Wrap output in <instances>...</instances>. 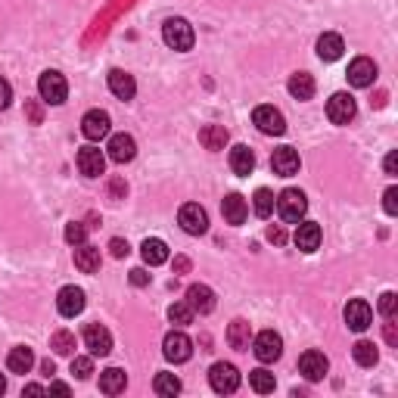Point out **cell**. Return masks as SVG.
Here are the masks:
<instances>
[{"mask_svg":"<svg viewBox=\"0 0 398 398\" xmlns=\"http://www.w3.org/2000/svg\"><path fill=\"white\" fill-rule=\"evenodd\" d=\"M75 268L84 271V274H97L100 271V249L90 246V243L75 246Z\"/></svg>","mask_w":398,"mask_h":398,"instance_id":"cb8c5ba5","label":"cell"},{"mask_svg":"<svg viewBox=\"0 0 398 398\" xmlns=\"http://www.w3.org/2000/svg\"><path fill=\"white\" fill-rule=\"evenodd\" d=\"M286 88H290V94L295 100H311V97H315V78H311L308 72H295Z\"/></svg>","mask_w":398,"mask_h":398,"instance_id":"4dcf8cb0","label":"cell"},{"mask_svg":"<svg viewBox=\"0 0 398 398\" xmlns=\"http://www.w3.org/2000/svg\"><path fill=\"white\" fill-rule=\"evenodd\" d=\"M383 209L386 215H398V187H389L383 193Z\"/></svg>","mask_w":398,"mask_h":398,"instance_id":"60d3db41","label":"cell"},{"mask_svg":"<svg viewBox=\"0 0 398 398\" xmlns=\"http://www.w3.org/2000/svg\"><path fill=\"white\" fill-rule=\"evenodd\" d=\"M227 342H231V349L236 352H246L249 349V342H252V330L249 324L243 318H236L231 327H227Z\"/></svg>","mask_w":398,"mask_h":398,"instance_id":"83f0119b","label":"cell"},{"mask_svg":"<svg viewBox=\"0 0 398 398\" xmlns=\"http://www.w3.org/2000/svg\"><path fill=\"white\" fill-rule=\"evenodd\" d=\"M38 90H41V100L50 106H63L66 97H69V84L59 72H44L38 81Z\"/></svg>","mask_w":398,"mask_h":398,"instance_id":"277c9868","label":"cell"},{"mask_svg":"<svg viewBox=\"0 0 398 398\" xmlns=\"http://www.w3.org/2000/svg\"><path fill=\"white\" fill-rule=\"evenodd\" d=\"M221 215H224L227 224H243V221H246V215H249L246 199H243L240 193H231V197H224V202H221Z\"/></svg>","mask_w":398,"mask_h":398,"instance_id":"7402d4cb","label":"cell"},{"mask_svg":"<svg viewBox=\"0 0 398 398\" xmlns=\"http://www.w3.org/2000/svg\"><path fill=\"white\" fill-rule=\"evenodd\" d=\"M25 109H28L31 125H41V122H44V112H41V106L35 103V100H28V103H25Z\"/></svg>","mask_w":398,"mask_h":398,"instance_id":"bcb514c9","label":"cell"},{"mask_svg":"<svg viewBox=\"0 0 398 398\" xmlns=\"http://www.w3.org/2000/svg\"><path fill=\"white\" fill-rule=\"evenodd\" d=\"M41 374H44V377H53V374H56V364L50 361V358H47V361H41Z\"/></svg>","mask_w":398,"mask_h":398,"instance_id":"816d5d0a","label":"cell"},{"mask_svg":"<svg viewBox=\"0 0 398 398\" xmlns=\"http://www.w3.org/2000/svg\"><path fill=\"white\" fill-rule=\"evenodd\" d=\"M252 209H256L258 218H268L271 211H274V193H271L268 187H258L256 197H252Z\"/></svg>","mask_w":398,"mask_h":398,"instance_id":"836d02e7","label":"cell"},{"mask_svg":"<svg viewBox=\"0 0 398 398\" xmlns=\"http://www.w3.org/2000/svg\"><path fill=\"white\" fill-rule=\"evenodd\" d=\"M125 386H128V374H125L122 367H106L103 374H100V392L118 395V392H125Z\"/></svg>","mask_w":398,"mask_h":398,"instance_id":"d4e9b609","label":"cell"},{"mask_svg":"<svg viewBox=\"0 0 398 398\" xmlns=\"http://www.w3.org/2000/svg\"><path fill=\"white\" fill-rule=\"evenodd\" d=\"M50 349L56 355H75V336L69 330H56V333L50 336Z\"/></svg>","mask_w":398,"mask_h":398,"instance_id":"d590c367","label":"cell"},{"mask_svg":"<svg viewBox=\"0 0 398 398\" xmlns=\"http://www.w3.org/2000/svg\"><path fill=\"white\" fill-rule=\"evenodd\" d=\"M355 112H358V106H355V97L345 94V90H340V94H333L327 100V118L333 125H349Z\"/></svg>","mask_w":398,"mask_h":398,"instance_id":"52a82bcc","label":"cell"},{"mask_svg":"<svg viewBox=\"0 0 398 398\" xmlns=\"http://www.w3.org/2000/svg\"><path fill=\"white\" fill-rule=\"evenodd\" d=\"M386 174H398V152H389L386 156Z\"/></svg>","mask_w":398,"mask_h":398,"instance_id":"f907efd6","label":"cell"},{"mask_svg":"<svg viewBox=\"0 0 398 398\" xmlns=\"http://www.w3.org/2000/svg\"><path fill=\"white\" fill-rule=\"evenodd\" d=\"M383 336H386V342H389V345H398V324H395V318H386Z\"/></svg>","mask_w":398,"mask_h":398,"instance_id":"ee69618b","label":"cell"},{"mask_svg":"<svg viewBox=\"0 0 398 398\" xmlns=\"http://www.w3.org/2000/svg\"><path fill=\"white\" fill-rule=\"evenodd\" d=\"M6 367L13 370V374H28L31 367H35V352L28 349V345H16L6 355Z\"/></svg>","mask_w":398,"mask_h":398,"instance_id":"484cf974","label":"cell"},{"mask_svg":"<svg viewBox=\"0 0 398 398\" xmlns=\"http://www.w3.org/2000/svg\"><path fill=\"white\" fill-rule=\"evenodd\" d=\"M190 271V258L187 256H177L174 258V274H187Z\"/></svg>","mask_w":398,"mask_h":398,"instance_id":"681fc988","label":"cell"},{"mask_svg":"<svg viewBox=\"0 0 398 398\" xmlns=\"http://www.w3.org/2000/svg\"><path fill=\"white\" fill-rule=\"evenodd\" d=\"M152 389H156V395H177L181 392V379H177L174 374H156Z\"/></svg>","mask_w":398,"mask_h":398,"instance_id":"8d00e7d4","label":"cell"},{"mask_svg":"<svg viewBox=\"0 0 398 398\" xmlns=\"http://www.w3.org/2000/svg\"><path fill=\"white\" fill-rule=\"evenodd\" d=\"M140 256H143V261H147L150 268L165 265V261H168L165 240H159V236H147V240H143V246H140Z\"/></svg>","mask_w":398,"mask_h":398,"instance_id":"603a6c76","label":"cell"},{"mask_svg":"<svg viewBox=\"0 0 398 398\" xmlns=\"http://www.w3.org/2000/svg\"><path fill=\"white\" fill-rule=\"evenodd\" d=\"M327 370H330V361H327V355L318 352V349H308L299 358V374L308 379V383H318V379H324Z\"/></svg>","mask_w":398,"mask_h":398,"instance_id":"30bf717a","label":"cell"},{"mask_svg":"<svg viewBox=\"0 0 398 398\" xmlns=\"http://www.w3.org/2000/svg\"><path fill=\"white\" fill-rule=\"evenodd\" d=\"M252 352H256V358L261 364H271L283 355V340L274 333V330H265V333H258L256 340H252Z\"/></svg>","mask_w":398,"mask_h":398,"instance_id":"ba28073f","label":"cell"},{"mask_svg":"<svg viewBox=\"0 0 398 398\" xmlns=\"http://www.w3.org/2000/svg\"><path fill=\"white\" fill-rule=\"evenodd\" d=\"M199 143L206 150H224L227 128H224V125H202V128H199Z\"/></svg>","mask_w":398,"mask_h":398,"instance_id":"f546056e","label":"cell"},{"mask_svg":"<svg viewBox=\"0 0 398 398\" xmlns=\"http://www.w3.org/2000/svg\"><path fill=\"white\" fill-rule=\"evenodd\" d=\"M231 168H234V174H240V177L252 174V168H256V156H252V150L243 147V143H236V147L231 150Z\"/></svg>","mask_w":398,"mask_h":398,"instance_id":"f1b7e54d","label":"cell"},{"mask_svg":"<svg viewBox=\"0 0 398 398\" xmlns=\"http://www.w3.org/2000/svg\"><path fill=\"white\" fill-rule=\"evenodd\" d=\"M177 224H181L187 234L199 236V234L209 231V215H206V209H202L199 202H184L181 211H177Z\"/></svg>","mask_w":398,"mask_h":398,"instance_id":"5b68a950","label":"cell"},{"mask_svg":"<svg viewBox=\"0 0 398 398\" xmlns=\"http://www.w3.org/2000/svg\"><path fill=\"white\" fill-rule=\"evenodd\" d=\"M187 305L193 311H199V315H211L215 311V293H211V286L193 283L187 290Z\"/></svg>","mask_w":398,"mask_h":398,"instance_id":"d6986e66","label":"cell"},{"mask_svg":"<svg viewBox=\"0 0 398 398\" xmlns=\"http://www.w3.org/2000/svg\"><path fill=\"white\" fill-rule=\"evenodd\" d=\"M84 345H88L90 355L103 358V355L112 352V333H109L103 324H88L84 327Z\"/></svg>","mask_w":398,"mask_h":398,"instance_id":"7c38bea8","label":"cell"},{"mask_svg":"<svg viewBox=\"0 0 398 398\" xmlns=\"http://www.w3.org/2000/svg\"><path fill=\"white\" fill-rule=\"evenodd\" d=\"M109 252H112V258H125L131 252V246H128V240L115 236V240H109Z\"/></svg>","mask_w":398,"mask_h":398,"instance_id":"b9f144b4","label":"cell"},{"mask_svg":"<svg viewBox=\"0 0 398 398\" xmlns=\"http://www.w3.org/2000/svg\"><path fill=\"white\" fill-rule=\"evenodd\" d=\"M72 374L78 379H88L90 374H94V361L90 358H72Z\"/></svg>","mask_w":398,"mask_h":398,"instance_id":"ab89813d","label":"cell"},{"mask_svg":"<svg viewBox=\"0 0 398 398\" xmlns=\"http://www.w3.org/2000/svg\"><path fill=\"white\" fill-rule=\"evenodd\" d=\"M106 152H109V159H112L115 165H125V162H131V159L137 156V143H134L131 134H112Z\"/></svg>","mask_w":398,"mask_h":398,"instance_id":"2e32d148","label":"cell"},{"mask_svg":"<svg viewBox=\"0 0 398 398\" xmlns=\"http://www.w3.org/2000/svg\"><path fill=\"white\" fill-rule=\"evenodd\" d=\"M268 240L274 243V246H281V243H286V234H283V227H268Z\"/></svg>","mask_w":398,"mask_h":398,"instance_id":"7dc6e473","label":"cell"},{"mask_svg":"<svg viewBox=\"0 0 398 398\" xmlns=\"http://www.w3.org/2000/svg\"><path fill=\"white\" fill-rule=\"evenodd\" d=\"M162 41L172 50H177V53H184V50L193 47L197 35H193V25L187 19H181V16H172V19H165V25H162Z\"/></svg>","mask_w":398,"mask_h":398,"instance_id":"6da1fadb","label":"cell"},{"mask_svg":"<svg viewBox=\"0 0 398 398\" xmlns=\"http://www.w3.org/2000/svg\"><path fill=\"white\" fill-rule=\"evenodd\" d=\"M299 152H295L293 147H277L274 152H271V168H274V174L281 177H293L295 172H299Z\"/></svg>","mask_w":398,"mask_h":398,"instance_id":"e0dca14e","label":"cell"},{"mask_svg":"<svg viewBox=\"0 0 398 398\" xmlns=\"http://www.w3.org/2000/svg\"><path fill=\"white\" fill-rule=\"evenodd\" d=\"M345 324H349V330H355V333H364V330L374 324V308L364 299H352L345 305Z\"/></svg>","mask_w":398,"mask_h":398,"instance_id":"4fadbf2b","label":"cell"},{"mask_svg":"<svg viewBox=\"0 0 398 398\" xmlns=\"http://www.w3.org/2000/svg\"><path fill=\"white\" fill-rule=\"evenodd\" d=\"M342 50H345V44L336 31H327V35L318 38V56L327 59V63H336V59L342 56Z\"/></svg>","mask_w":398,"mask_h":398,"instance_id":"4316f807","label":"cell"},{"mask_svg":"<svg viewBox=\"0 0 398 398\" xmlns=\"http://www.w3.org/2000/svg\"><path fill=\"white\" fill-rule=\"evenodd\" d=\"M162 355L172 364H184V361H190V355H193V342L181 333V330H172L162 340Z\"/></svg>","mask_w":398,"mask_h":398,"instance_id":"9c48e42d","label":"cell"},{"mask_svg":"<svg viewBox=\"0 0 398 398\" xmlns=\"http://www.w3.org/2000/svg\"><path fill=\"white\" fill-rule=\"evenodd\" d=\"M50 392H56V395H69V386H66V383H50Z\"/></svg>","mask_w":398,"mask_h":398,"instance_id":"f5cc1de1","label":"cell"},{"mask_svg":"<svg viewBox=\"0 0 398 398\" xmlns=\"http://www.w3.org/2000/svg\"><path fill=\"white\" fill-rule=\"evenodd\" d=\"M293 240H295V246H299L302 252H315L320 246V224H315V221H299Z\"/></svg>","mask_w":398,"mask_h":398,"instance_id":"44dd1931","label":"cell"},{"mask_svg":"<svg viewBox=\"0 0 398 398\" xmlns=\"http://www.w3.org/2000/svg\"><path fill=\"white\" fill-rule=\"evenodd\" d=\"M56 308L63 318H78L84 311V290L81 286H63L56 295Z\"/></svg>","mask_w":398,"mask_h":398,"instance_id":"9a60e30c","label":"cell"},{"mask_svg":"<svg viewBox=\"0 0 398 398\" xmlns=\"http://www.w3.org/2000/svg\"><path fill=\"white\" fill-rule=\"evenodd\" d=\"M249 386L256 389L258 395H268V392H274V374H268L265 367H258V370H249Z\"/></svg>","mask_w":398,"mask_h":398,"instance_id":"d6a6232c","label":"cell"},{"mask_svg":"<svg viewBox=\"0 0 398 398\" xmlns=\"http://www.w3.org/2000/svg\"><path fill=\"white\" fill-rule=\"evenodd\" d=\"M379 315H383V318H395L398 315V295L395 293H383V295H379Z\"/></svg>","mask_w":398,"mask_h":398,"instance_id":"f35d334b","label":"cell"},{"mask_svg":"<svg viewBox=\"0 0 398 398\" xmlns=\"http://www.w3.org/2000/svg\"><path fill=\"white\" fill-rule=\"evenodd\" d=\"M131 283H134V286H147V283H150V274H147L143 268H134V271H131Z\"/></svg>","mask_w":398,"mask_h":398,"instance_id":"c3c4849f","label":"cell"},{"mask_svg":"<svg viewBox=\"0 0 398 398\" xmlns=\"http://www.w3.org/2000/svg\"><path fill=\"white\" fill-rule=\"evenodd\" d=\"M352 355H355V361H358L361 367H374V364L379 361V352H377V345H374V342H367V340H358V342H355Z\"/></svg>","mask_w":398,"mask_h":398,"instance_id":"1f68e13d","label":"cell"},{"mask_svg":"<svg viewBox=\"0 0 398 398\" xmlns=\"http://www.w3.org/2000/svg\"><path fill=\"white\" fill-rule=\"evenodd\" d=\"M193 315H197V311H193L190 305H187V299H184V302H174L172 308H168V320H172V324H177V327L193 324Z\"/></svg>","mask_w":398,"mask_h":398,"instance_id":"e575fe53","label":"cell"},{"mask_svg":"<svg viewBox=\"0 0 398 398\" xmlns=\"http://www.w3.org/2000/svg\"><path fill=\"white\" fill-rule=\"evenodd\" d=\"M78 172L84 177H100L106 172V156L97 147H81L78 150Z\"/></svg>","mask_w":398,"mask_h":398,"instance_id":"ac0fdd59","label":"cell"},{"mask_svg":"<svg viewBox=\"0 0 398 398\" xmlns=\"http://www.w3.org/2000/svg\"><path fill=\"white\" fill-rule=\"evenodd\" d=\"M66 243L69 246H81V243H88V227L81 221H69L66 224Z\"/></svg>","mask_w":398,"mask_h":398,"instance_id":"74e56055","label":"cell"},{"mask_svg":"<svg viewBox=\"0 0 398 398\" xmlns=\"http://www.w3.org/2000/svg\"><path fill=\"white\" fill-rule=\"evenodd\" d=\"M209 383L218 395H231L240 389V370H236L234 364L218 361V364H211V370H209Z\"/></svg>","mask_w":398,"mask_h":398,"instance_id":"3957f363","label":"cell"},{"mask_svg":"<svg viewBox=\"0 0 398 398\" xmlns=\"http://www.w3.org/2000/svg\"><path fill=\"white\" fill-rule=\"evenodd\" d=\"M252 125H256L261 134H271V137H281L286 131V118L281 109H274V106H258L256 112H252Z\"/></svg>","mask_w":398,"mask_h":398,"instance_id":"8992f818","label":"cell"},{"mask_svg":"<svg viewBox=\"0 0 398 398\" xmlns=\"http://www.w3.org/2000/svg\"><path fill=\"white\" fill-rule=\"evenodd\" d=\"M274 206H277V215L283 218V221H290V224H299L302 218H305V211H308V199H305V193L302 190H283L281 197L274 199Z\"/></svg>","mask_w":398,"mask_h":398,"instance_id":"7a4b0ae2","label":"cell"},{"mask_svg":"<svg viewBox=\"0 0 398 398\" xmlns=\"http://www.w3.org/2000/svg\"><path fill=\"white\" fill-rule=\"evenodd\" d=\"M25 392H28V395H44L47 389L44 386H25Z\"/></svg>","mask_w":398,"mask_h":398,"instance_id":"db71d44e","label":"cell"},{"mask_svg":"<svg viewBox=\"0 0 398 398\" xmlns=\"http://www.w3.org/2000/svg\"><path fill=\"white\" fill-rule=\"evenodd\" d=\"M109 128H112V118H109V112H103V109H90V112H84V118H81V134L88 140H103Z\"/></svg>","mask_w":398,"mask_h":398,"instance_id":"8fae6325","label":"cell"},{"mask_svg":"<svg viewBox=\"0 0 398 398\" xmlns=\"http://www.w3.org/2000/svg\"><path fill=\"white\" fill-rule=\"evenodd\" d=\"M10 100H13V88H10V81H6V78H0V109H6V106H10Z\"/></svg>","mask_w":398,"mask_h":398,"instance_id":"f6af8a7d","label":"cell"},{"mask_svg":"<svg viewBox=\"0 0 398 398\" xmlns=\"http://www.w3.org/2000/svg\"><path fill=\"white\" fill-rule=\"evenodd\" d=\"M125 193H128V184H125L122 177H112V181H109V197H112V199H125Z\"/></svg>","mask_w":398,"mask_h":398,"instance_id":"7bdbcfd3","label":"cell"},{"mask_svg":"<svg viewBox=\"0 0 398 398\" xmlns=\"http://www.w3.org/2000/svg\"><path fill=\"white\" fill-rule=\"evenodd\" d=\"M109 90H112L118 100H131L137 94V81H134V75H128L125 69H112L109 72Z\"/></svg>","mask_w":398,"mask_h":398,"instance_id":"ffe728a7","label":"cell"},{"mask_svg":"<svg viewBox=\"0 0 398 398\" xmlns=\"http://www.w3.org/2000/svg\"><path fill=\"white\" fill-rule=\"evenodd\" d=\"M4 392H6V379L0 377V395H4Z\"/></svg>","mask_w":398,"mask_h":398,"instance_id":"11a10c76","label":"cell"},{"mask_svg":"<svg viewBox=\"0 0 398 398\" xmlns=\"http://www.w3.org/2000/svg\"><path fill=\"white\" fill-rule=\"evenodd\" d=\"M345 75H349L352 88H370V84L377 81V63L367 59V56H358V59H352V66H349Z\"/></svg>","mask_w":398,"mask_h":398,"instance_id":"5bb4252c","label":"cell"}]
</instances>
